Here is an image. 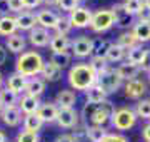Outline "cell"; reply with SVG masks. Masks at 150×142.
I'll return each instance as SVG.
<instances>
[{"instance_id":"9","label":"cell","mask_w":150,"mask_h":142,"mask_svg":"<svg viewBox=\"0 0 150 142\" xmlns=\"http://www.w3.org/2000/svg\"><path fill=\"white\" fill-rule=\"evenodd\" d=\"M110 10L115 15V25H118L122 28H129L134 25V15H130L129 12L125 10L123 4H115Z\"/></svg>"},{"instance_id":"21","label":"cell","mask_w":150,"mask_h":142,"mask_svg":"<svg viewBox=\"0 0 150 142\" xmlns=\"http://www.w3.org/2000/svg\"><path fill=\"white\" fill-rule=\"evenodd\" d=\"M50 50H52V54H62V52H67L69 47H72V42L69 40L67 35H59V33H55L54 37L50 38Z\"/></svg>"},{"instance_id":"50","label":"cell","mask_w":150,"mask_h":142,"mask_svg":"<svg viewBox=\"0 0 150 142\" xmlns=\"http://www.w3.org/2000/svg\"><path fill=\"white\" fill-rule=\"evenodd\" d=\"M42 4H45V5H59V0H42Z\"/></svg>"},{"instance_id":"3","label":"cell","mask_w":150,"mask_h":142,"mask_svg":"<svg viewBox=\"0 0 150 142\" xmlns=\"http://www.w3.org/2000/svg\"><path fill=\"white\" fill-rule=\"evenodd\" d=\"M45 65L43 57L35 50H27L18 55L15 62V72L23 77H37L42 74V69Z\"/></svg>"},{"instance_id":"57","label":"cell","mask_w":150,"mask_h":142,"mask_svg":"<svg viewBox=\"0 0 150 142\" xmlns=\"http://www.w3.org/2000/svg\"><path fill=\"white\" fill-rule=\"evenodd\" d=\"M149 77H150V72H149Z\"/></svg>"},{"instance_id":"32","label":"cell","mask_w":150,"mask_h":142,"mask_svg":"<svg viewBox=\"0 0 150 142\" xmlns=\"http://www.w3.org/2000/svg\"><path fill=\"white\" fill-rule=\"evenodd\" d=\"M85 95H87V102H93V104H98V102H105L107 100V94L103 92L102 87L97 85V84L87 90Z\"/></svg>"},{"instance_id":"14","label":"cell","mask_w":150,"mask_h":142,"mask_svg":"<svg viewBox=\"0 0 150 142\" xmlns=\"http://www.w3.org/2000/svg\"><path fill=\"white\" fill-rule=\"evenodd\" d=\"M4 124L8 127H17L22 122V112L18 109V105H13V107H5L2 109V114H0Z\"/></svg>"},{"instance_id":"40","label":"cell","mask_w":150,"mask_h":142,"mask_svg":"<svg viewBox=\"0 0 150 142\" xmlns=\"http://www.w3.org/2000/svg\"><path fill=\"white\" fill-rule=\"evenodd\" d=\"M90 67L95 70L97 75H98L100 72H103L105 69H108V62H107V59H92L90 60Z\"/></svg>"},{"instance_id":"44","label":"cell","mask_w":150,"mask_h":142,"mask_svg":"<svg viewBox=\"0 0 150 142\" xmlns=\"http://www.w3.org/2000/svg\"><path fill=\"white\" fill-rule=\"evenodd\" d=\"M137 17H139V22H150V9L144 5V9L139 12Z\"/></svg>"},{"instance_id":"33","label":"cell","mask_w":150,"mask_h":142,"mask_svg":"<svg viewBox=\"0 0 150 142\" xmlns=\"http://www.w3.org/2000/svg\"><path fill=\"white\" fill-rule=\"evenodd\" d=\"M125 52L127 50L125 49H122L120 45H117V44H112L110 45V49H108V52H107V62H120V60H123V57H125Z\"/></svg>"},{"instance_id":"11","label":"cell","mask_w":150,"mask_h":142,"mask_svg":"<svg viewBox=\"0 0 150 142\" xmlns=\"http://www.w3.org/2000/svg\"><path fill=\"white\" fill-rule=\"evenodd\" d=\"M59 105L55 102H45L38 107L37 115L42 119V122H57V117H59Z\"/></svg>"},{"instance_id":"12","label":"cell","mask_w":150,"mask_h":142,"mask_svg":"<svg viewBox=\"0 0 150 142\" xmlns=\"http://www.w3.org/2000/svg\"><path fill=\"white\" fill-rule=\"evenodd\" d=\"M35 17H37L38 27H43V28H47V30L55 28L57 23H59V20H60V15H57L52 10H40L35 13Z\"/></svg>"},{"instance_id":"28","label":"cell","mask_w":150,"mask_h":142,"mask_svg":"<svg viewBox=\"0 0 150 142\" xmlns=\"http://www.w3.org/2000/svg\"><path fill=\"white\" fill-rule=\"evenodd\" d=\"M5 47L10 50L12 54H23V50H25V38L22 35H17V33L10 35L5 40Z\"/></svg>"},{"instance_id":"30","label":"cell","mask_w":150,"mask_h":142,"mask_svg":"<svg viewBox=\"0 0 150 142\" xmlns=\"http://www.w3.org/2000/svg\"><path fill=\"white\" fill-rule=\"evenodd\" d=\"M42 126H43V122L37 114H28L23 117V131L37 132L38 134V131L42 129Z\"/></svg>"},{"instance_id":"29","label":"cell","mask_w":150,"mask_h":142,"mask_svg":"<svg viewBox=\"0 0 150 142\" xmlns=\"http://www.w3.org/2000/svg\"><path fill=\"white\" fill-rule=\"evenodd\" d=\"M108 134L103 126H85V137L90 142H102V139Z\"/></svg>"},{"instance_id":"18","label":"cell","mask_w":150,"mask_h":142,"mask_svg":"<svg viewBox=\"0 0 150 142\" xmlns=\"http://www.w3.org/2000/svg\"><path fill=\"white\" fill-rule=\"evenodd\" d=\"M45 90V80L40 79V77H30L27 79V84H25V90L23 92L27 95H33V97H40Z\"/></svg>"},{"instance_id":"35","label":"cell","mask_w":150,"mask_h":142,"mask_svg":"<svg viewBox=\"0 0 150 142\" xmlns=\"http://www.w3.org/2000/svg\"><path fill=\"white\" fill-rule=\"evenodd\" d=\"M117 45H120V47L125 49V50H129V49H132V47L137 45V38H135V35L132 32H123V33H120V37H118Z\"/></svg>"},{"instance_id":"45","label":"cell","mask_w":150,"mask_h":142,"mask_svg":"<svg viewBox=\"0 0 150 142\" xmlns=\"http://www.w3.org/2000/svg\"><path fill=\"white\" fill-rule=\"evenodd\" d=\"M23 4V9H35L42 4V0H22Z\"/></svg>"},{"instance_id":"15","label":"cell","mask_w":150,"mask_h":142,"mask_svg":"<svg viewBox=\"0 0 150 142\" xmlns=\"http://www.w3.org/2000/svg\"><path fill=\"white\" fill-rule=\"evenodd\" d=\"M147 92V87H145V82L144 80H140V79H132L129 82L125 84V95L129 99H140L144 94Z\"/></svg>"},{"instance_id":"27","label":"cell","mask_w":150,"mask_h":142,"mask_svg":"<svg viewBox=\"0 0 150 142\" xmlns=\"http://www.w3.org/2000/svg\"><path fill=\"white\" fill-rule=\"evenodd\" d=\"M132 33L135 35L137 42H149L150 40V22H137L134 23Z\"/></svg>"},{"instance_id":"22","label":"cell","mask_w":150,"mask_h":142,"mask_svg":"<svg viewBox=\"0 0 150 142\" xmlns=\"http://www.w3.org/2000/svg\"><path fill=\"white\" fill-rule=\"evenodd\" d=\"M112 42H108L105 38H97V40H92V59H105L107 57V52L110 49Z\"/></svg>"},{"instance_id":"1","label":"cell","mask_w":150,"mask_h":142,"mask_svg":"<svg viewBox=\"0 0 150 142\" xmlns=\"http://www.w3.org/2000/svg\"><path fill=\"white\" fill-rule=\"evenodd\" d=\"M69 84L75 90H83L87 92L90 87L97 84V74L90 67V64H75L69 70Z\"/></svg>"},{"instance_id":"10","label":"cell","mask_w":150,"mask_h":142,"mask_svg":"<svg viewBox=\"0 0 150 142\" xmlns=\"http://www.w3.org/2000/svg\"><path fill=\"white\" fill-rule=\"evenodd\" d=\"M72 52H74L75 57L79 59H83V57H88L92 54V40L85 35H80L77 37L72 42Z\"/></svg>"},{"instance_id":"13","label":"cell","mask_w":150,"mask_h":142,"mask_svg":"<svg viewBox=\"0 0 150 142\" xmlns=\"http://www.w3.org/2000/svg\"><path fill=\"white\" fill-rule=\"evenodd\" d=\"M50 38L52 37H50L48 30L43 27H35L28 33V40L33 47H45V45L50 44Z\"/></svg>"},{"instance_id":"17","label":"cell","mask_w":150,"mask_h":142,"mask_svg":"<svg viewBox=\"0 0 150 142\" xmlns=\"http://www.w3.org/2000/svg\"><path fill=\"white\" fill-rule=\"evenodd\" d=\"M42 105V102H40V99L38 97H33V95H23V97L18 100V109H20V112H23L25 115L28 114H37L38 107Z\"/></svg>"},{"instance_id":"56","label":"cell","mask_w":150,"mask_h":142,"mask_svg":"<svg viewBox=\"0 0 150 142\" xmlns=\"http://www.w3.org/2000/svg\"><path fill=\"white\" fill-rule=\"evenodd\" d=\"M0 17H4V15H2V13H0Z\"/></svg>"},{"instance_id":"7","label":"cell","mask_w":150,"mask_h":142,"mask_svg":"<svg viewBox=\"0 0 150 142\" xmlns=\"http://www.w3.org/2000/svg\"><path fill=\"white\" fill-rule=\"evenodd\" d=\"M92 10L85 9V7H77L75 10L70 12V17L69 20L72 23V27L75 28H85V27H90V22H92Z\"/></svg>"},{"instance_id":"37","label":"cell","mask_w":150,"mask_h":142,"mask_svg":"<svg viewBox=\"0 0 150 142\" xmlns=\"http://www.w3.org/2000/svg\"><path fill=\"white\" fill-rule=\"evenodd\" d=\"M135 114H137V117H142V119H150V99L140 100L135 107Z\"/></svg>"},{"instance_id":"25","label":"cell","mask_w":150,"mask_h":142,"mask_svg":"<svg viewBox=\"0 0 150 142\" xmlns=\"http://www.w3.org/2000/svg\"><path fill=\"white\" fill-rule=\"evenodd\" d=\"M17 30H18V27H17L15 17H8V15L0 17V35H2V37L15 35Z\"/></svg>"},{"instance_id":"31","label":"cell","mask_w":150,"mask_h":142,"mask_svg":"<svg viewBox=\"0 0 150 142\" xmlns=\"http://www.w3.org/2000/svg\"><path fill=\"white\" fill-rule=\"evenodd\" d=\"M18 104V95L15 92H12L8 89H0V105L2 109L5 107H13V105Z\"/></svg>"},{"instance_id":"6","label":"cell","mask_w":150,"mask_h":142,"mask_svg":"<svg viewBox=\"0 0 150 142\" xmlns=\"http://www.w3.org/2000/svg\"><path fill=\"white\" fill-rule=\"evenodd\" d=\"M115 25V15L112 10L108 9H102V10H97L92 15V22H90V28L95 33H102L107 32L108 28H112Z\"/></svg>"},{"instance_id":"19","label":"cell","mask_w":150,"mask_h":142,"mask_svg":"<svg viewBox=\"0 0 150 142\" xmlns=\"http://www.w3.org/2000/svg\"><path fill=\"white\" fill-rule=\"evenodd\" d=\"M15 22H17V27L20 30H28V32L38 25L37 17L33 15L32 12H22V13H18L15 17Z\"/></svg>"},{"instance_id":"5","label":"cell","mask_w":150,"mask_h":142,"mask_svg":"<svg viewBox=\"0 0 150 142\" xmlns=\"http://www.w3.org/2000/svg\"><path fill=\"white\" fill-rule=\"evenodd\" d=\"M110 122H112V126L117 131H129V129H132L135 126V122H137V114L132 109H129V107L115 109Z\"/></svg>"},{"instance_id":"23","label":"cell","mask_w":150,"mask_h":142,"mask_svg":"<svg viewBox=\"0 0 150 142\" xmlns=\"http://www.w3.org/2000/svg\"><path fill=\"white\" fill-rule=\"evenodd\" d=\"M118 74V77L122 79V80H132V79H137L140 72V67L139 65H134V64H130V62H125V64H120V65L115 69Z\"/></svg>"},{"instance_id":"47","label":"cell","mask_w":150,"mask_h":142,"mask_svg":"<svg viewBox=\"0 0 150 142\" xmlns=\"http://www.w3.org/2000/svg\"><path fill=\"white\" fill-rule=\"evenodd\" d=\"M10 12V7H8V0H0V13L5 15Z\"/></svg>"},{"instance_id":"2","label":"cell","mask_w":150,"mask_h":142,"mask_svg":"<svg viewBox=\"0 0 150 142\" xmlns=\"http://www.w3.org/2000/svg\"><path fill=\"white\" fill-rule=\"evenodd\" d=\"M113 112H115V105L110 100L98 102V104L87 102L83 105V110H82V117L87 122H90L92 126H105L112 119Z\"/></svg>"},{"instance_id":"51","label":"cell","mask_w":150,"mask_h":142,"mask_svg":"<svg viewBox=\"0 0 150 142\" xmlns=\"http://www.w3.org/2000/svg\"><path fill=\"white\" fill-rule=\"evenodd\" d=\"M0 142H7V136L4 131H0Z\"/></svg>"},{"instance_id":"34","label":"cell","mask_w":150,"mask_h":142,"mask_svg":"<svg viewBox=\"0 0 150 142\" xmlns=\"http://www.w3.org/2000/svg\"><path fill=\"white\" fill-rule=\"evenodd\" d=\"M50 62H52V64H55L57 67H60V69L64 70L65 67L70 65V62H72V55H70L69 52H62V54H52V57H50Z\"/></svg>"},{"instance_id":"26","label":"cell","mask_w":150,"mask_h":142,"mask_svg":"<svg viewBox=\"0 0 150 142\" xmlns=\"http://www.w3.org/2000/svg\"><path fill=\"white\" fill-rule=\"evenodd\" d=\"M25 84H27V77H23V75H20V74L15 72V74H12V75L8 77V80H7V89L18 95V94H22L25 90Z\"/></svg>"},{"instance_id":"48","label":"cell","mask_w":150,"mask_h":142,"mask_svg":"<svg viewBox=\"0 0 150 142\" xmlns=\"http://www.w3.org/2000/svg\"><path fill=\"white\" fill-rule=\"evenodd\" d=\"M142 137H144L145 142H150V124H147V126L142 129Z\"/></svg>"},{"instance_id":"42","label":"cell","mask_w":150,"mask_h":142,"mask_svg":"<svg viewBox=\"0 0 150 142\" xmlns=\"http://www.w3.org/2000/svg\"><path fill=\"white\" fill-rule=\"evenodd\" d=\"M102 142H129V139L122 134H112V132H108L107 136L102 139Z\"/></svg>"},{"instance_id":"4","label":"cell","mask_w":150,"mask_h":142,"mask_svg":"<svg viewBox=\"0 0 150 142\" xmlns=\"http://www.w3.org/2000/svg\"><path fill=\"white\" fill-rule=\"evenodd\" d=\"M97 85H100L102 90L108 95V94L117 92L118 89H120L122 79L118 77L115 69H110V67H108V69H105L103 72H100V74L97 75Z\"/></svg>"},{"instance_id":"36","label":"cell","mask_w":150,"mask_h":142,"mask_svg":"<svg viewBox=\"0 0 150 142\" xmlns=\"http://www.w3.org/2000/svg\"><path fill=\"white\" fill-rule=\"evenodd\" d=\"M123 7L130 15H139V12L144 9V0H125Z\"/></svg>"},{"instance_id":"41","label":"cell","mask_w":150,"mask_h":142,"mask_svg":"<svg viewBox=\"0 0 150 142\" xmlns=\"http://www.w3.org/2000/svg\"><path fill=\"white\" fill-rule=\"evenodd\" d=\"M59 7H60V10L72 12L79 7V2L77 0H59Z\"/></svg>"},{"instance_id":"20","label":"cell","mask_w":150,"mask_h":142,"mask_svg":"<svg viewBox=\"0 0 150 142\" xmlns=\"http://www.w3.org/2000/svg\"><path fill=\"white\" fill-rule=\"evenodd\" d=\"M75 100H77V95H75L74 90H60L55 97V104L59 105V109H74Z\"/></svg>"},{"instance_id":"39","label":"cell","mask_w":150,"mask_h":142,"mask_svg":"<svg viewBox=\"0 0 150 142\" xmlns=\"http://www.w3.org/2000/svg\"><path fill=\"white\" fill-rule=\"evenodd\" d=\"M15 142H38V134L37 132L22 131V132L17 134V141Z\"/></svg>"},{"instance_id":"49","label":"cell","mask_w":150,"mask_h":142,"mask_svg":"<svg viewBox=\"0 0 150 142\" xmlns=\"http://www.w3.org/2000/svg\"><path fill=\"white\" fill-rule=\"evenodd\" d=\"M5 60H7V50H5V47L0 45V65H4Z\"/></svg>"},{"instance_id":"43","label":"cell","mask_w":150,"mask_h":142,"mask_svg":"<svg viewBox=\"0 0 150 142\" xmlns=\"http://www.w3.org/2000/svg\"><path fill=\"white\" fill-rule=\"evenodd\" d=\"M8 7H10V12H17V13H22L23 10L22 0H8Z\"/></svg>"},{"instance_id":"55","label":"cell","mask_w":150,"mask_h":142,"mask_svg":"<svg viewBox=\"0 0 150 142\" xmlns=\"http://www.w3.org/2000/svg\"><path fill=\"white\" fill-rule=\"evenodd\" d=\"M77 2H83V0H77Z\"/></svg>"},{"instance_id":"8","label":"cell","mask_w":150,"mask_h":142,"mask_svg":"<svg viewBox=\"0 0 150 142\" xmlns=\"http://www.w3.org/2000/svg\"><path fill=\"white\" fill-rule=\"evenodd\" d=\"M79 112L74 109H60L59 110V117H57V124L62 129H74L79 126Z\"/></svg>"},{"instance_id":"46","label":"cell","mask_w":150,"mask_h":142,"mask_svg":"<svg viewBox=\"0 0 150 142\" xmlns=\"http://www.w3.org/2000/svg\"><path fill=\"white\" fill-rule=\"evenodd\" d=\"M54 142H77V141H75L70 134H62V136H59Z\"/></svg>"},{"instance_id":"52","label":"cell","mask_w":150,"mask_h":142,"mask_svg":"<svg viewBox=\"0 0 150 142\" xmlns=\"http://www.w3.org/2000/svg\"><path fill=\"white\" fill-rule=\"evenodd\" d=\"M144 5H145V7H149V9H150V0H144Z\"/></svg>"},{"instance_id":"38","label":"cell","mask_w":150,"mask_h":142,"mask_svg":"<svg viewBox=\"0 0 150 142\" xmlns=\"http://www.w3.org/2000/svg\"><path fill=\"white\" fill-rule=\"evenodd\" d=\"M54 30L59 33V35H67V33L72 30V23H70L69 17H60L59 23H57V27H55Z\"/></svg>"},{"instance_id":"24","label":"cell","mask_w":150,"mask_h":142,"mask_svg":"<svg viewBox=\"0 0 150 142\" xmlns=\"http://www.w3.org/2000/svg\"><path fill=\"white\" fill-rule=\"evenodd\" d=\"M42 77H43L45 82H57V80L62 79V69L48 60L42 69Z\"/></svg>"},{"instance_id":"53","label":"cell","mask_w":150,"mask_h":142,"mask_svg":"<svg viewBox=\"0 0 150 142\" xmlns=\"http://www.w3.org/2000/svg\"><path fill=\"white\" fill-rule=\"evenodd\" d=\"M2 85H4V75L0 74V89H2Z\"/></svg>"},{"instance_id":"16","label":"cell","mask_w":150,"mask_h":142,"mask_svg":"<svg viewBox=\"0 0 150 142\" xmlns=\"http://www.w3.org/2000/svg\"><path fill=\"white\" fill-rule=\"evenodd\" d=\"M149 55H150L149 49H144L142 45H135V47H132V49L127 50V62H130V64L140 67L145 60H147Z\"/></svg>"},{"instance_id":"54","label":"cell","mask_w":150,"mask_h":142,"mask_svg":"<svg viewBox=\"0 0 150 142\" xmlns=\"http://www.w3.org/2000/svg\"><path fill=\"white\" fill-rule=\"evenodd\" d=\"M0 114H2V105H0Z\"/></svg>"}]
</instances>
